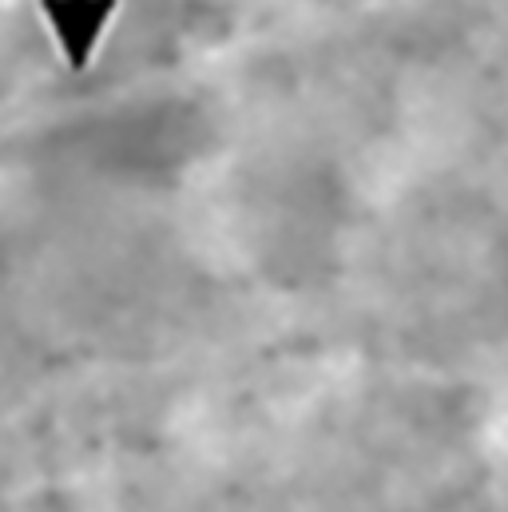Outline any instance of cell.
Here are the masks:
<instances>
[{
  "label": "cell",
  "mask_w": 508,
  "mask_h": 512,
  "mask_svg": "<svg viewBox=\"0 0 508 512\" xmlns=\"http://www.w3.org/2000/svg\"><path fill=\"white\" fill-rule=\"evenodd\" d=\"M116 8H120V0H40V12H44L72 72L92 64L96 44H100L108 20L116 16Z\"/></svg>",
  "instance_id": "cell-1"
}]
</instances>
